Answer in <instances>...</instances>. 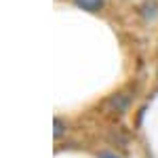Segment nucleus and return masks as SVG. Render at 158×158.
Segmentation results:
<instances>
[{
    "instance_id": "3",
    "label": "nucleus",
    "mask_w": 158,
    "mask_h": 158,
    "mask_svg": "<svg viewBox=\"0 0 158 158\" xmlns=\"http://www.w3.org/2000/svg\"><path fill=\"white\" fill-rule=\"evenodd\" d=\"M99 158H118V156H116V154H110V152H101Z\"/></svg>"
},
{
    "instance_id": "1",
    "label": "nucleus",
    "mask_w": 158,
    "mask_h": 158,
    "mask_svg": "<svg viewBox=\"0 0 158 158\" xmlns=\"http://www.w3.org/2000/svg\"><path fill=\"white\" fill-rule=\"evenodd\" d=\"M74 4L82 11H89V13H97L101 6H103V0H74Z\"/></svg>"
},
{
    "instance_id": "2",
    "label": "nucleus",
    "mask_w": 158,
    "mask_h": 158,
    "mask_svg": "<svg viewBox=\"0 0 158 158\" xmlns=\"http://www.w3.org/2000/svg\"><path fill=\"white\" fill-rule=\"evenodd\" d=\"M53 133H55L57 139L63 135V122H61V118H55V131H53Z\"/></svg>"
}]
</instances>
